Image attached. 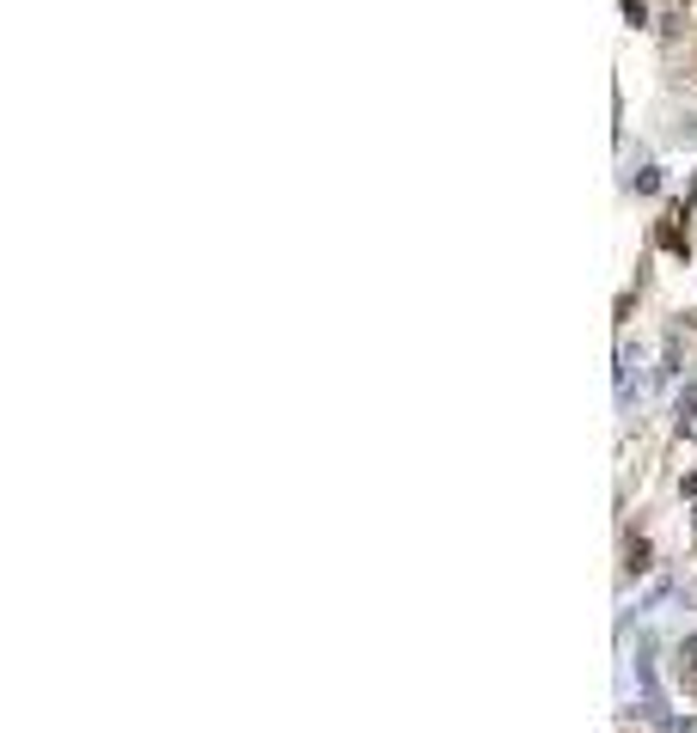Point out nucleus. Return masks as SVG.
Wrapping results in <instances>:
<instances>
[{"instance_id":"obj_1","label":"nucleus","mask_w":697,"mask_h":733,"mask_svg":"<svg viewBox=\"0 0 697 733\" xmlns=\"http://www.w3.org/2000/svg\"><path fill=\"white\" fill-rule=\"evenodd\" d=\"M685 214H667V226H661V245H667V251H685Z\"/></svg>"}]
</instances>
